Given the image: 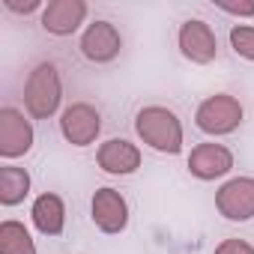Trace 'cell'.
Returning a JSON list of instances; mask_svg holds the SVG:
<instances>
[{
  "instance_id": "cell-1",
  "label": "cell",
  "mask_w": 254,
  "mask_h": 254,
  "mask_svg": "<svg viewBox=\"0 0 254 254\" xmlns=\"http://www.w3.org/2000/svg\"><path fill=\"white\" fill-rule=\"evenodd\" d=\"M135 132L156 153H165V156L183 153V141H186L183 123L165 105H147V108H141L135 114Z\"/></svg>"
},
{
  "instance_id": "cell-2",
  "label": "cell",
  "mask_w": 254,
  "mask_h": 254,
  "mask_svg": "<svg viewBox=\"0 0 254 254\" xmlns=\"http://www.w3.org/2000/svg\"><path fill=\"white\" fill-rule=\"evenodd\" d=\"M63 102V81L54 63H39L27 75L24 84V108L33 120H48L57 114Z\"/></svg>"
},
{
  "instance_id": "cell-3",
  "label": "cell",
  "mask_w": 254,
  "mask_h": 254,
  "mask_svg": "<svg viewBox=\"0 0 254 254\" xmlns=\"http://www.w3.org/2000/svg\"><path fill=\"white\" fill-rule=\"evenodd\" d=\"M242 105L236 96L230 93H215V96H206L197 111H194V126L203 132V135H230L242 126Z\"/></svg>"
},
{
  "instance_id": "cell-4",
  "label": "cell",
  "mask_w": 254,
  "mask_h": 254,
  "mask_svg": "<svg viewBox=\"0 0 254 254\" xmlns=\"http://www.w3.org/2000/svg\"><path fill=\"white\" fill-rule=\"evenodd\" d=\"M102 132V114L90 102H75L60 114V135L72 147H90Z\"/></svg>"
},
{
  "instance_id": "cell-5",
  "label": "cell",
  "mask_w": 254,
  "mask_h": 254,
  "mask_svg": "<svg viewBox=\"0 0 254 254\" xmlns=\"http://www.w3.org/2000/svg\"><path fill=\"white\" fill-rule=\"evenodd\" d=\"M177 45L183 51L186 60L197 63V66H206L218 57V39H215V30L203 21V18H189L180 24V33H177Z\"/></svg>"
},
{
  "instance_id": "cell-6",
  "label": "cell",
  "mask_w": 254,
  "mask_h": 254,
  "mask_svg": "<svg viewBox=\"0 0 254 254\" xmlns=\"http://www.w3.org/2000/svg\"><path fill=\"white\" fill-rule=\"evenodd\" d=\"M33 126L30 120H24V114L18 108H0V156L6 162L21 159L30 153L33 147Z\"/></svg>"
},
{
  "instance_id": "cell-7",
  "label": "cell",
  "mask_w": 254,
  "mask_h": 254,
  "mask_svg": "<svg viewBox=\"0 0 254 254\" xmlns=\"http://www.w3.org/2000/svg\"><path fill=\"white\" fill-rule=\"evenodd\" d=\"M215 209L227 221L254 218V177H233L215 191Z\"/></svg>"
},
{
  "instance_id": "cell-8",
  "label": "cell",
  "mask_w": 254,
  "mask_h": 254,
  "mask_svg": "<svg viewBox=\"0 0 254 254\" xmlns=\"http://www.w3.org/2000/svg\"><path fill=\"white\" fill-rule=\"evenodd\" d=\"M90 212H93V224L108 236L123 233L126 224H129V203H126V197L117 189H99L93 194Z\"/></svg>"
},
{
  "instance_id": "cell-9",
  "label": "cell",
  "mask_w": 254,
  "mask_h": 254,
  "mask_svg": "<svg viewBox=\"0 0 254 254\" xmlns=\"http://www.w3.org/2000/svg\"><path fill=\"white\" fill-rule=\"evenodd\" d=\"M78 48L90 63H111V60H117V54L123 48V36L111 21H93V24H87Z\"/></svg>"
},
{
  "instance_id": "cell-10",
  "label": "cell",
  "mask_w": 254,
  "mask_h": 254,
  "mask_svg": "<svg viewBox=\"0 0 254 254\" xmlns=\"http://www.w3.org/2000/svg\"><path fill=\"white\" fill-rule=\"evenodd\" d=\"M233 171V153L224 144H197L189 153V174L209 183Z\"/></svg>"
},
{
  "instance_id": "cell-11",
  "label": "cell",
  "mask_w": 254,
  "mask_h": 254,
  "mask_svg": "<svg viewBox=\"0 0 254 254\" xmlns=\"http://www.w3.org/2000/svg\"><path fill=\"white\" fill-rule=\"evenodd\" d=\"M87 9L84 0H51L42 9V30L51 36H72L84 24Z\"/></svg>"
},
{
  "instance_id": "cell-12",
  "label": "cell",
  "mask_w": 254,
  "mask_h": 254,
  "mask_svg": "<svg viewBox=\"0 0 254 254\" xmlns=\"http://www.w3.org/2000/svg\"><path fill=\"white\" fill-rule=\"evenodd\" d=\"M96 162L111 177H129V174H135L141 168V150L126 138H111V141H105L99 147Z\"/></svg>"
},
{
  "instance_id": "cell-13",
  "label": "cell",
  "mask_w": 254,
  "mask_h": 254,
  "mask_svg": "<svg viewBox=\"0 0 254 254\" xmlns=\"http://www.w3.org/2000/svg\"><path fill=\"white\" fill-rule=\"evenodd\" d=\"M30 218H33V227L42 236H60L63 227H66V203H63V197L54 194V191H42L30 206Z\"/></svg>"
},
{
  "instance_id": "cell-14",
  "label": "cell",
  "mask_w": 254,
  "mask_h": 254,
  "mask_svg": "<svg viewBox=\"0 0 254 254\" xmlns=\"http://www.w3.org/2000/svg\"><path fill=\"white\" fill-rule=\"evenodd\" d=\"M30 194V174L15 165L0 168V203L3 206H18Z\"/></svg>"
},
{
  "instance_id": "cell-15",
  "label": "cell",
  "mask_w": 254,
  "mask_h": 254,
  "mask_svg": "<svg viewBox=\"0 0 254 254\" xmlns=\"http://www.w3.org/2000/svg\"><path fill=\"white\" fill-rule=\"evenodd\" d=\"M0 254H36L30 230L21 221L6 218L3 224H0Z\"/></svg>"
},
{
  "instance_id": "cell-16",
  "label": "cell",
  "mask_w": 254,
  "mask_h": 254,
  "mask_svg": "<svg viewBox=\"0 0 254 254\" xmlns=\"http://www.w3.org/2000/svg\"><path fill=\"white\" fill-rule=\"evenodd\" d=\"M230 48L242 57L254 63V27L248 24H233L230 27Z\"/></svg>"
},
{
  "instance_id": "cell-17",
  "label": "cell",
  "mask_w": 254,
  "mask_h": 254,
  "mask_svg": "<svg viewBox=\"0 0 254 254\" xmlns=\"http://www.w3.org/2000/svg\"><path fill=\"white\" fill-rule=\"evenodd\" d=\"M215 6L227 15L236 18H254V0H239V3H227V0H215Z\"/></svg>"
},
{
  "instance_id": "cell-18",
  "label": "cell",
  "mask_w": 254,
  "mask_h": 254,
  "mask_svg": "<svg viewBox=\"0 0 254 254\" xmlns=\"http://www.w3.org/2000/svg\"><path fill=\"white\" fill-rule=\"evenodd\" d=\"M212 254H254V245L245 239H224Z\"/></svg>"
},
{
  "instance_id": "cell-19",
  "label": "cell",
  "mask_w": 254,
  "mask_h": 254,
  "mask_svg": "<svg viewBox=\"0 0 254 254\" xmlns=\"http://www.w3.org/2000/svg\"><path fill=\"white\" fill-rule=\"evenodd\" d=\"M3 6H6L9 12H24V15H27V12H36L42 3H39V0H27V3H15V0H3Z\"/></svg>"
}]
</instances>
